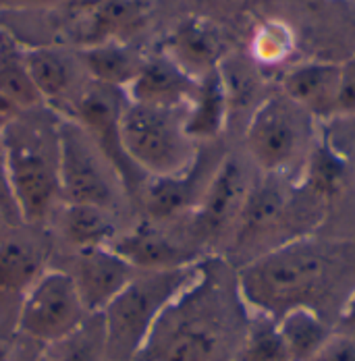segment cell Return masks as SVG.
<instances>
[{
    "label": "cell",
    "mask_w": 355,
    "mask_h": 361,
    "mask_svg": "<svg viewBox=\"0 0 355 361\" xmlns=\"http://www.w3.org/2000/svg\"><path fill=\"white\" fill-rule=\"evenodd\" d=\"M237 283L231 290L204 266L164 310L136 361H235L248 324Z\"/></svg>",
    "instance_id": "1"
},
{
    "label": "cell",
    "mask_w": 355,
    "mask_h": 361,
    "mask_svg": "<svg viewBox=\"0 0 355 361\" xmlns=\"http://www.w3.org/2000/svg\"><path fill=\"white\" fill-rule=\"evenodd\" d=\"M335 259L314 239H295L258 255L237 272V289L253 314L279 320L295 307L318 310L332 287Z\"/></svg>",
    "instance_id": "2"
},
{
    "label": "cell",
    "mask_w": 355,
    "mask_h": 361,
    "mask_svg": "<svg viewBox=\"0 0 355 361\" xmlns=\"http://www.w3.org/2000/svg\"><path fill=\"white\" fill-rule=\"evenodd\" d=\"M59 121L17 114L0 129L13 195L28 224L46 222L63 200Z\"/></svg>",
    "instance_id": "3"
},
{
    "label": "cell",
    "mask_w": 355,
    "mask_h": 361,
    "mask_svg": "<svg viewBox=\"0 0 355 361\" xmlns=\"http://www.w3.org/2000/svg\"><path fill=\"white\" fill-rule=\"evenodd\" d=\"M200 264L138 272L100 314L107 332V360L136 361L164 310L198 274Z\"/></svg>",
    "instance_id": "4"
},
{
    "label": "cell",
    "mask_w": 355,
    "mask_h": 361,
    "mask_svg": "<svg viewBox=\"0 0 355 361\" xmlns=\"http://www.w3.org/2000/svg\"><path fill=\"white\" fill-rule=\"evenodd\" d=\"M177 109L127 102L121 116V142L145 177L183 173L198 156Z\"/></svg>",
    "instance_id": "5"
},
{
    "label": "cell",
    "mask_w": 355,
    "mask_h": 361,
    "mask_svg": "<svg viewBox=\"0 0 355 361\" xmlns=\"http://www.w3.org/2000/svg\"><path fill=\"white\" fill-rule=\"evenodd\" d=\"M129 98L125 90L88 79L65 106V116L79 123L107 156L129 195L142 191L145 175L129 160L121 142V116Z\"/></svg>",
    "instance_id": "6"
},
{
    "label": "cell",
    "mask_w": 355,
    "mask_h": 361,
    "mask_svg": "<svg viewBox=\"0 0 355 361\" xmlns=\"http://www.w3.org/2000/svg\"><path fill=\"white\" fill-rule=\"evenodd\" d=\"M61 145V197L65 204H92L114 210L116 187L123 189L114 169L90 133L63 116L59 121Z\"/></svg>",
    "instance_id": "7"
},
{
    "label": "cell",
    "mask_w": 355,
    "mask_h": 361,
    "mask_svg": "<svg viewBox=\"0 0 355 361\" xmlns=\"http://www.w3.org/2000/svg\"><path fill=\"white\" fill-rule=\"evenodd\" d=\"M94 316L83 305L73 279L65 270H44L23 297L17 312V332L25 338L56 345Z\"/></svg>",
    "instance_id": "8"
},
{
    "label": "cell",
    "mask_w": 355,
    "mask_h": 361,
    "mask_svg": "<svg viewBox=\"0 0 355 361\" xmlns=\"http://www.w3.org/2000/svg\"><path fill=\"white\" fill-rule=\"evenodd\" d=\"M301 110L287 96H272L253 112L246 142L251 158L266 173L287 171L301 156L306 144Z\"/></svg>",
    "instance_id": "9"
},
{
    "label": "cell",
    "mask_w": 355,
    "mask_h": 361,
    "mask_svg": "<svg viewBox=\"0 0 355 361\" xmlns=\"http://www.w3.org/2000/svg\"><path fill=\"white\" fill-rule=\"evenodd\" d=\"M251 187L248 171L239 158L231 156L222 160L191 212L193 237L202 243H214L235 231Z\"/></svg>",
    "instance_id": "10"
},
{
    "label": "cell",
    "mask_w": 355,
    "mask_h": 361,
    "mask_svg": "<svg viewBox=\"0 0 355 361\" xmlns=\"http://www.w3.org/2000/svg\"><path fill=\"white\" fill-rule=\"evenodd\" d=\"M90 314H102L114 297L125 289L138 270L110 247L79 250L65 270Z\"/></svg>",
    "instance_id": "11"
},
{
    "label": "cell",
    "mask_w": 355,
    "mask_h": 361,
    "mask_svg": "<svg viewBox=\"0 0 355 361\" xmlns=\"http://www.w3.org/2000/svg\"><path fill=\"white\" fill-rule=\"evenodd\" d=\"M152 0H96L83 6L71 23L73 42L92 48L107 42H123L140 32L148 21Z\"/></svg>",
    "instance_id": "12"
},
{
    "label": "cell",
    "mask_w": 355,
    "mask_h": 361,
    "mask_svg": "<svg viewBox=\"0 0 355 361\" xmlns=\"http://www.w3.org/2000/svg\"><path fill=\"white\" fill-rule=\"evenodd\" d=\"M123 259H127L138 272L152 270H173L198 264L195 255L160 226V222L142 220L125 233H119L110 245Z\"/></svg>",
    "instance_id": "13"
},
{
    "label": "cell",
    "mask_w": 355,
    "mask_h": 361,
    "mask_svg": "<svg viewBox=\"0 0 355 361\" xmlns=\"http://www.w3.org/2000/svg\"><path fill=\"white\" fill-rule=\"evenodd\" d=\"M162 54L169 56L191 79L200 81L208 73L218 69L224 54V42L210 21L191 17L181 21L173 34L164 39Z\"/></svg>",
    "instance_id": "14"
},
{
    "label": "cell",
    "mask_w": 355,
    "mask_h": 361,
    "mask_svg": "<svg viewBox=\"0 0 355 361\" xmlns=\"http://www.w3.org/2000/svg\"><path fill=\"white\" fill-rule=\"evenodd\" d=\"M198 90V81L183 73L177 65L160 54L143 61L138 77L125 90L129 102L162 106V109H181L189 106L193 94Z\"/></svg>",
    "instance_id": "15"
},
{
    "label": "cell",
    "mask_w": 355,
    "mask_h": 361,
    "mask_svg": "<svg viewBox=\"0 0 355 361\" xmlns=\"http://www.w3.org/2000/svg\"><path fill=\"white\" fill-rule=\"evenodd\" d=\"M202 183V160H195L177 175L169 177H148L142 187V200L145 212L154 222H167L173 218L193 212L204 187Z\"/></svg>",
    "instance_id": "16"
},
{
    "label": "cell",
    "mask_w": 355,
    "mask_h": 361,
    "mask_svg": "<svg viewBox=\"0 0 355 361\" xmlns=\"http://www.w3.org/2000/svg\"><path fill=\"white\" fill-rule=\"evenodd\" d=\"M25 65L40 98L63 109L83 85L77 71L81 61L77 63L67 50L50 46L25 48Z\"/></svg>",
    "instance_id": "17"
},
{
    "label": "cell",
    "mask_w": 355,
    "mask_h": 361,
    "mask_svg": "<svg viewBox=\"0 0 355 361\" xmlns=\"http://www.w3.org/2000/svg\"><path fill=\"white\" fill-rule=\"evenodd\" d=\"M341 67L328 63L301 65L284 77V94L297 106L312 114L339 112Z\"/></svg>",
    "instance_id": "18"
},
{
    "label": "cell",
    "mask_w": 355,
    "mask_h": 361,
    "mask_svg": "<svg viewBox=\"0 0 355 361\" xmlns=\"http://www.w3.org/2000/svg\"><path fill=\"white\" fill-rule=\"evenodd\" d=\"M44 272V259L36 247L19 239L0 241V307L21 305L28 290Z\"/></svg>",
    "instance_id": "19"
},
{
    "label": "cell",
    "mask_w": 355,
    "mask_h": 361,
    "mask_svg": "<svg viewBox=\"0 0 355 361\" xmlns=\"http://www.w3.org/2000/svg\"><path fill=\"white\" fill-rule=\"evenodd\" d=\"M59 228L65 243L75 252L110 247L119 235L114 210L92 204H65Z\"/></svg>",
    "instance_id": "20"
},
{
    "label": "cell",
    "mask_w": 355,
    "mask_h": 361,
    "mask_svg": "<svg viewBox=\"0 0 355 361\" xmlns=\"http://www.w3.org/2000/svg\"><path fill=\"white\" fill-rule=\"evenodd\" d=\"M227 112H229V96L218 67L216 71L208 73L198 81V90L183 118L185 133L193 142L212 140L222 131L227 123Z\"/></svg>",
    "instance_id": "21"
},
{
    "label": "cell",
    "mask_w": 355,
    "mask_h": 361,
    "mask_svg": "<svg viewBox=\"0 0 355 361\" xmlns=\"http://www.w3.org/2000/svg\"><path fill=\"white\" fill-rule=\"evenodd\" d=\"M79 61L90 79L127 90L138 77L143 59L123 42H107L79 50Z\"/></svg>",
    "instance_id": "22"
},
{
    "label": "cell",
    "mask_w": 355,
    "mask_h": 361,
    "mask_svg": "<svg viewBox=\"0 0 355 361\" xmlns=\"http://www.w3.org/2000/svg\"><path fill=\"white\" fill-rule=\"evenodd\" d=\"M277 326L289 361H310L332 336L322 314L312 307H295L287 312L277 320Z\"/></svg>",
    "instance_id": "23"
},
{
    "label": "cell",
    "mask_w": 355,
    "mask_h": 361,
    "mask_svg": "<svg viewBox=\"0 0 355 361\" xmlns=\"http://www.w3.org/2000/svg\"><path fill=\"white\" fill-rule=\"evenodd\" d=\"M0 94L21 110L42 104L36 85L25 65V46L11 32L0 27Z\"/></svg>",
    "instance_id": "24"
},
{
    "label": "cell",
    "mask_w": 355,
    "mask_h": 361,
    "mask_svg": "<svg viewBox=\"0 0 355 361\" xmlns=\"http://www.w3.org/2000/svg\"><path fill=\"white\" fill-rule=\"evenodd\" d=\"M284 206H287V197L279 187L275 185L251 187L243 212L235 226L237 241L239 243L255 241L268 228L277 226V222L284 214Z\"/></svg>",
    "instance_id": "25"
},
{
    "label": "cell",
    "mask_w": 355,
    "mask_h": 361,
    "mask_svg": "<svg viewBox=\"0 0 355 361\" xmlns=\"http://www.w3.org/2000/svg\"><path fill=\"white\" fill-rule=\"evenodd\" d=\"M306 183L322 202H332L347 183V162L330 144L314 145L308 156Z\"/></svg>",
    "instance_id": "26"
},
{
    "label": "cell",
    "mask_w": 355,
    "mask_h": 361,
    "mask_svg": "<svg viewBox=\"0 0 355 361\" xmlns=\"http://www.w3.org/2000/svg\"><path fill=\"white\" fill-rule=\"evenodd\" d=\"M52 361H104L107 360V332L100 314L88 318V322L75 330L65 341L50 345Z\"/></svg>",
    "instance_id": "27"
},
{
    "label": "cell",
    "mask_w": 355,
    "mask_h": 361,
    "mask_svg": "<svg viewBox=\"0 0 355 361\" xmlns=\"http://www.w3.org/2000/svg\"><path fill=\"white\" fill-rule=\"evenodd\" d=\"M235 361H289L275 318L255 314L249 320Z\"/></svg>",
    "instance_id": "28"
},
{
    "label": "cell",
    "mask_w": 355,
    "mask_h": 361,
    "mask_svg": "<svg viewBox=\"0 0 355 361\" xmlns=\"http://www.w3.org/2000/svg\"><path fill=\"white\" fill-rule=\"evenodd\" d=\"M291 48V36L287 34V30L281 25H266L253 42V52L255 59L264 61V63H277L281 61L284 54Z\"/></svg>",
    "instance_id": "29"
},
{
    "label": "cell",
    "mask_w": 355,
    "mask_h": 361,
    "mask_svg": "<svg viewBox=\"0 0 355 361\" xmlns=\"http://www.w3.org/2000/svg\"><path fill=\"white\" fill-rule=\"evenodd\" d=\"M0 218L4 220V224H19L23 222L15 195H13V187H11V177H8V164H6V152L4 144L0 137Z\"/></svg>",
    "instance_id": "30"
},
{
    "label": "cell",
    "mask_w": 355,
    "mask_h": 361,
    "mask_svg": "<svg viewBox=\"0 0 355 361\" xmlns=\"http://www.w3.org/2000/svg\"><path fill=\"white\" fill-rule=\"evenodd\" d=\"M310 361H355V338L330 336Z\"/></svg>",
    "instance_id": "31"
},
{
    "label": "cell",
    "mask_w": 355,
    "mask_h": 361,
    "mask_svg": "<svg viewBox=\"0 0 355 361\" xmlns=\"http://www.w3.org/2000/svg\"><path fill=\"white\" fill-rule=\"evenodd\" d=\"M339 112H355V56L341 67Z\"/></svg>",
    "instance_id": "32"
},
{
    "label": "cell",
    "mask_w": 355,
    "mask_h": 361,
    "mask_svg": "<svg viewBox=\"0 0 355 361\" xmlns=\"http://www.w3.org/2000/svg\"><path fill=\"white\" fill-rule=\"evenodd\" d=\"M63 0H0V11H34V8H48Z\"/></svg>",
    "instance_id": "33"
},
{
    "label": "cell",
    "mask_w": 355,
    "mask_h": 361,
    "mask_svg": "<svg viewBox=\"0 0 355 361\" xmlns=\"http://www.w3.org/2000/svg\"><path fill=\"white\" fill-rule=\"evenodd\" d=\"M19 112H21V109H19L17 104H13L8 98H4V96L0 94V129H2L8 121H13Z\"/></svg>",
    "instance_id": "34"
},
{
    "label": "cell",
    "mask_w": 355,
    "mask_h": 361,
    "mask_svg": "<svg viewBox=\"0 0 355 361\" xmlns=\"http://www.w3.org/2000/svg\"><path fill=\"white\" fill-rule=\"evenodd\" d=\"M341 318H343V324L347 326V328H354L355 330V290L351 293V297L347 299V303H345V307H343Z\"/></svg>",
    "instance_id": "35"
},
{
    "label": "cell",
    "mask_w": 355,
    "mask_h": 361,
    "mask_svg": "<svg viewBox=\"0 0 355 361\" xmlns=\"http://www.w3.org/2000/svg\"><path fill=\"white\" fill-rule=\"evenodd\" d=\"M0 361H11V353L2 343H0Z\"/></svg>",
    "instance_id": "36"
},
{
    "label": "cell",
    "mask_w": 355,
    "mask_h": 361,
    "mask_svg": "<svg viewBox=\"0 0 355 361\" xmlns=\"http://www.w3.org/2000/svg\"><path fill=\"white\" fill-rule=\"evenodd\" d=\"M214 4H218V6H233V4H237L239 0H210Z\"/></svg>",
    "instance_id": "37"
},
{
    "label": "cell",
    "mask_w": 355,
    "mask_h": 361,
    "mask_svg": "<svg viewBox=\"0 0 355 361\" xmlns=\"http://www.w3.org/2000/svg\"><path fill=\"white\" fill-rule=\"evenodd\" d=\"M32 361H52V360H50V355H48V353H40L36 360H32Z\"/></svg>",
    "instance_id": "38"
},
{
    "label": "cell",
    "mask_w": 355,
    "mask_h": 361,
    "mask_svg": "<svg viewBox=\"0 0 355 361\" xmlns=\"http://www.w3.org/2000/svg\"><path fill=\"white\" fill-rule=\"evenodd\" d=\"M2 222H4V220H2V218H0V224H2Z\"/></svg>",
    "instance_id": "39"
}]
</instances>
